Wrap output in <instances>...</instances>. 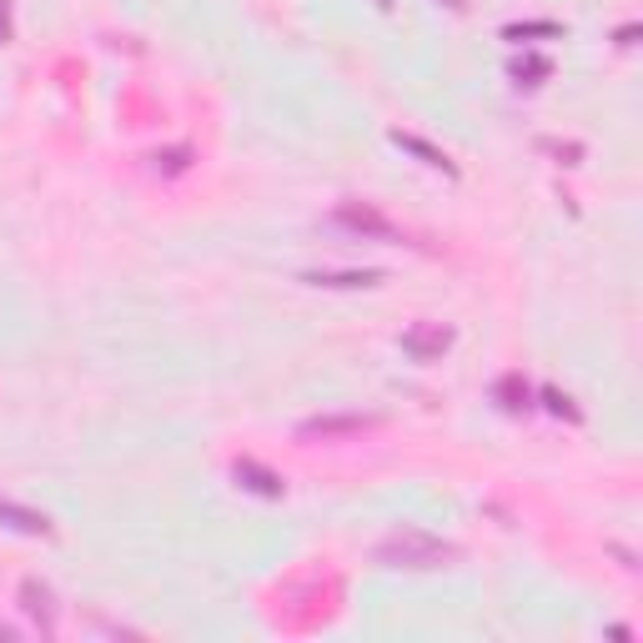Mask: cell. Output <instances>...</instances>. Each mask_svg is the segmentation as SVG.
Instances as JSON below:
<instances>
[{"label":"cell","mask_w":643,"mask_h":643,"mask_svg":"<svg viewBox=\"0 0 643 643\" xmlns=\"http://www.w3.org/2000/svg\"><path fill=\"white\" fill-rule=\"evenodd\" d=\"M382 568H407V573H433V568H447L458 564V548L433 533H422V528H393V533H382L378 548H372Z\"/></svg>","instance_id":"6da1fadb"},{"label":"cell","mask_w":643,"mask_h":643,"mask_svg":"<svg viewBox=\"0 0 643 643\" xmlns=\"http://www.w3.org/2000/svg\"><path fill=\"white\" fill-rule=\"evenodd\" d=\"M332 222H337L342 232L362 237V242H403V226H397L387 211L372 207V201H337Z\"/></svg>","instance_id":"7a4b0ae2"},{"label":"cell","mask_w":643,"mask_h":643,"mask_svg":"<svg viewBox=\"0 0 643 643\" xmlns=\"http://www.w3.org/2000/svg\"><path fill=\"white\" fill-rule=\"evenodd\" d=\"M382 418H368V412H322V418L297 422V437L302 443H347V437L372 433Z\"/></svg>","instance_id":"3957f363"},{"label":"cell","mask_w":643,"mask_h":643,"mask_svg":"<svg viewBox=\"0 0 643 643\" xmlns=\"http://www.w3.org/2000/svg\"><path fill=\"white\" fill-rule=\"evenodd\" d=\"M458 342V332L443 327V322H412V327L403 332V353L412 357V362H443V353Z\"/></svg>","instance_id":"277c9868"},{"label":"cell","mask_w":643,"mask_h":643,"mask_svg":"<svg viewBox=\"0 0 643 643\" xmlns=\"http://www.w3.org/2000/svg\"><path fill=\"white\" fill-rule=\"evenodd\" d=\"M21 608H26V618H36L40 633H55V618H61V608H55L51 583H40V578H21Z\"/></svg>","instance_id":"5b68a950"},{"label":"cell","mask_w":643,"mask_h":643,"mask_svg":"<svg viewBox=\"0 0 643 643\" xmlns=\"http://www.w3.org/2000/svg\"><path fill=\"white\" fill-rule=\"evenodd\" d=\"M0 528L26 533V539H55V523L46 518V512L26 508V503H11V498H0Z\"/></svg>","instance_id":"8992f818"},{"label":"cell","mask_w":643,"mask_h":643,"mask_svg":"<svg viewBox=\"0 0 643 643\" xmlns=\"http://www.w3.org/2000/svg\"><path fill=\"white\" fill-rule=\"evenodd\" d=\"M232 478H237V487L257 493V498H282V493H287L282 473H272V468H262V462H251V458H237V462H232Z\"/></svg>","instance_id":"52a82bcc"},{"label":"cell","mask_w":643,"mask_h":643,"mask_svg":"<svg viewBox=\"0 0 643 643\" xmlns=\"http://www.w3.org/2000/svg\"><path fill=\"white\" fill-rule=\"evenodd\" d=\"M307 287H332V292H362V287H382L387 272L368 267V272H302Z\"/></svg>","instance_id":"ba28073f"},{"label":"cell","mask_w":643,"mask_h":643,"mask_svg":"<svg viewBox=\"0 0 643 643\" xmlns=\"http://www.w3.org/2000/svg\"><path fill=\"white\" fill-rule=\"evenodd\" d=\"M387 141H393V146H403L407 157H418L422 166L443 171V176H458V166H453V157H447V151H437L433 141H422V136H412V132H387Z\"/></svg>","instance_id":"9c48e42d"},{"label":"cell","mask_w":643,"mask_h":643,"mask_svg":"<svg viewBox=\"0 0 643 643\" xmlns=\"http://www.w3.org/2000/svg\"><path fill=\"white\" fill-rule=\"evenodd\" d=\"M493 403H498L503 412H512V418H523L528 407H533V387H528L523 372H503V378L493 382Z\"/></svg>","instance_id":"30bf717a"},{"label":"cell","mask_w":643,"mask_h":643,"mask_svg":"<svg viewBox=\"0 0 643 643\" xmlns=\"http://www.w3.org/2000/svg\"><path fill=\"white\" fill-rule=\"evenodd\" d=\"M508 76L518 81V86H543V81L553 76V61H548V55H512Z\"/></svg>","instance_id":"8fae6325"},{"label":"cell","mask_w":643,"mask_h":643,"mask_svg":"<svg viewBox=\"0 0 643 643\" xmlns=\"http://www.w3.org/2000/svg\"><path fill=\"white\" fill-rule=\"evenodd\" d=\"M543 403H548L553 418H568V422H583V407H573V397L564 393V387H543Z\"/></svg>","instance_id":"7c38bea8"},{"label":"cell","mask_w":643,"mask_h":643,"mask_svg":"<svg viewBox=\"0 0 643 643\" xmlns=\"http://www.w3.org/2000/svg\"><path fill=\"white\" fill-rule=\"evenodd\" d=\"M151 161H157L161 176H182V171L191 166V151H186V146H171V151H157Z\"/></svg>","instance_id":"4fadbf2b"},{"label":"cell","mask_w":643,"mask_h":643,"mask_svg":"<svg viewBox=\"0 0 643 643\" xmlns=\"http://www.w3.org/2000/svg\"><path fill=\"white\" fill-rule=\"evenodd\" d=\"M503 36H508V40H523V36H553V40H558V36H564V26H558V21H528V26H508Z\"/></svg>","instance_id":"5bb4252c"},{"label":"cell","mask_w":643,"mask_h":643,"mask_svg":"<svg viewBox=\"0 0 643 643\" xmlns=\"http://www.w3.org/2000/svg\"><path fill=\"white\" fill-rule=\"evenodd\" d=\"M543 151L564 157V166H578V161H583V146H578V141H543Z\"/></svg>","instance_id":"9a60e30c"},{"label":"cell","mask_w":643,"mask_h":643,"mask_svg":"<svg viewBox=\"0 0 643 643\" xmlns=\"http://www.w3.org/2000/svg\"><path fill=\"white\" fill-rule=\"evenodd\" d=\"M11 40V0H0V46Z\"/></svg>","instance_id":"2e32d148"},{"label":"cell","mask_w":643,"mask_h":643,"mask_svg":"<svg viewBox=\"0 0 643 643\" xmlns=\"http://www.w3.org/2000/svg\"><path fill=\"white\" fill-rule=\"evenodd\" d=\"M0 639H11V629H5V623H0Z\"/></svg>","instance_id":"e0dca14e"},{"label":"cell","mask_w":643,"mask_h":643,"mask_svg":"<svg viewBox=\"0 0 643 643\" xmlns=\"http://www.w3.org/2000/svg\"><path fill=\"white\" fill-rule=\"evenodd\" d=\"M447 5H462V0H447Z\"/></svg>","instance_id":"ac0fdd59"}]
</instances>
